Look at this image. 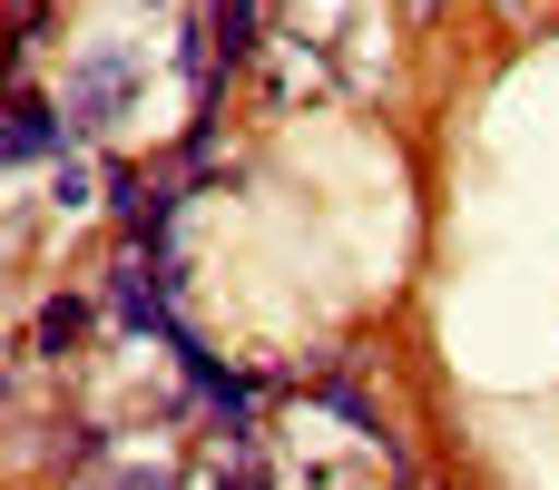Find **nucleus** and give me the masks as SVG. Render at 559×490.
<instances>
[{"mask_svg":"<svg viewBox=\"0 0 559 490\" xmlns=\"http://www.w3.org/2000/svg\"><path fill=\"white\" fill-rule=\"evenodd\" d=\"M118 98H128V59H118V49H98V59H79V69H69L59 118L88 138V128H108V118H118Z\"/></svg>","mask_w":559,"mask_h":490,"instance_id":"1","label":"nucleus"},{"mask_svg":"<svg viewBox=\"0 0 559 490\" xmlns=\"http://www.w3.org/2000/svg\"><path fill=\"white\" fill-rule=\"evenodd\" d=\"M69 138H79V128H69V118H59V108H49L39 88H20V98H10V167L69 157Z\"/></svg>","mask_w":559,"mask_h":490,"instance_id":"2","label":"nucleus"},{"mask_svg":"<svg viewBox=\"0 0 559 490\" xmlns=\"http://www.w3.org/2000/svg\"><path fill=\"white\" fill-rule=\"evenodd\" d=\"M88 334V304L79 295H59V304H39V334H29V354H69Z\"/></svg>","mask_w":559,"mask_h":490,"instance_id":"3","label":"nucleus"},{"mask_svg":"<svg viewBox=\"0 0 559 490\" xmlns=\"http://www.w3.org/2000/svg\"><path fill=\"white\" fill-rule=\"evenodd\" d=\"M285 29L295 39H334L344 29V0H285Z\"/></svg>","mask_w":559,"mask_h":490,"instance_id":"4","label":"nucleus"},{"mask_svg":"<svg viewBox=\"0 0 559 490\" xmlns=\"http://www.w3.org/2000/svg\"><path fill=\"white\" fill-rule=\"evenodd\" d=\"M118 490H167V481H118Z\"/></svg>","mask_w":559,"mask_h":490,"instance_id":"5","label":"nucleus"},{"mask_svg":"<svg viewBox=\"0 0 559 490\" xmlns=\"http://www.w3.org/2000/svg\"><path fill=\"white\" fill-rule=\"evenodd\" d=\"M413 10H432V0H413Z\"/></svg>","mask_w":559,"mask_h":490,"instance_id":"6","label":"nucleus"}]
</instances>
